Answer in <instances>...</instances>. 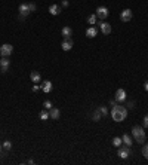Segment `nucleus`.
Listing matches in <instances>:
<instances>
[{"mask_svg": "<svg viewBox=\"0 0 148 165\" xmlns=\"http://www.w3.org/2000/svg\"><path fill=\"white\" fill-rule=\"evenodd\" d=\"M111 118L115 122H123L127 118V107L121 104H115L114 107H111Z\"/></svg>", "mask_w": 148, "mask_h": 165, "instance_id": "f257e3e1", "label": "nucleus"}, {"mask_svg": "<svg viewBox=\"0 0 148 165\" xmlns=\"http://www.w3.org/2000/svg\"><path fill=\"white\" fill-rule=\"evenodd\" d=\"M132 135L136 140V143H145V128L144 126H133L132 128Z\"/></svg>", "mask_w": 148, "mask_h": 165, "instance_id": "f03ea898", "label": "nucleus"}, {"mask_svg": "<svg viewBox=\"0 0 148 165\" xmlns=\"http://www.w3.org/2000/svg\"><path fill=\"white\" fill-rule=\"evenodd\" d=\"M12 52H13V46L10 43H3L0 46V55L1 57H10Z\"/></svg>", "mask_w": 148, "mask_h": 165, "instance_id": "7ed1b4c3", "label": "nucleus"}, {"mask_svg": "<svg viewBox=\"0 0 148 165\" xmlns=\"http://www.w3.org/2000/svg\"><path fill=\"white\" fill-rule=\"evenodd\" d=\"M130 153H132V152H130V147H129V146H123V144L118 147V152H117V155H118L121 159H127Z\"/></svg>", "mask_w": 148, "mask_h": 165, "instance_id": "20e7f679", "label": "nucleus"}, {"mask_svg": "<svg viewBox=\"0 0 148 165\" xmlns=\"http://www.w3.org/2000/svg\"><path fill=\"white\" fill-rule=\"evenodd\" d=\"M108 15H110L108 7H105V6H99V7L96 9V16H98L99 19H105Z\"/></svg>", "mask_w": 148, "mask_h": 165, "instance_id": "39448f33", "label": "nucleus"}, {"mask_svg": "<svg viewBox=\"0 0 148 165\" xmlns=\"http://www.w3.org/2000/svg\"><path fill=\"white\" fill-rule=\"evenodd\" d=\"M132 16H133V12H132L130 9H124V10H121V13H120V19H121L123 22H129V21L132 19Z\"/></svg>", "mask_w": 148, "mask_h": 165, "instance_id": "423d86ee", "label": "nucleus"}, {"mask_svg": "<svg viewBox=\"0 0 148 165\" xmlns=\"http://www.w3.org/2000/svg\"><path fill=\"white\" fill-rule=\"evenodd\" d=\"M114 98H115V101H118V103H123V101H126V91L124 89H117L115 91V95H114Z\"/></svg>", "mask_w": 148, "mask_h": 165, "instance_id": "0eeeda50", "label": "nucleus"}, {"mask_svg": "<svg viewBox=\"0 0 148 165\" xmlns=\"http://www.w3.org/2000/svg\"><path fill=\"white\" fill-rule=\"evenodd\" d=\"M9 66H10V61L7 60V57H1V60H0V72L6 73L9 70Z\"/></svg>", "mask_w": 148, "mask_h": 165, "instance_id": "6e6552de", "label": "nucleus"}, {"mask_svg": "<svg viewBox=\"0 0 148 165\" xmlns=\"http://www.w3.org/2000/svg\"><path fill=\"white\" fill-rule=\"evenodd\" d=\"M49 118L53 119V121H58V119L61 118V110L56 109V107H52V109L49 110Z\"/></svg>", "mask_w": 148, "mask_h": 165, "instance_id": "1a4fd4ad", "label": "nucleus"}, {"mask_svg": "<svg viewBox=\"0 0 148 165\" xmlns=\"http://www.w3.org/2000/svg\"><path fill=\"white\" fill-rule=\"evenodd\" d=\"M99 28H101V31H102V34H105V36H108L111 33V25L108 22H105V21H102V22H99Z\"/></svg>", "mask_w": 148, "mask_h": 165, "instance_id": "9d476101", "label": "nucleus"}, {"mask_svg": "<svg viewBox=\"0 0 148 165\" xmlns=\"http://www.w3.org/2000/svg\"><path fill=\"white\" fill-rule=\"evenodd\" d=\"M74 46V42L71 39H65V40L61 43V48H62V51H65V52H68V51H71V48Z\"/></svg>", "mask_w": 148, "mask_h": 165, "instance_id": "9b49d317", "label": "nucleus"}, {"mask_svg": "<svg viewBox=\"0 0 148 165\" xmlns=\"http://www.w3.org/2000/svg\"><path fill=\"white\" fill-rule=\"evenodd\" d=\"M61 34L64 36V39H71V36H73V30H71V27H62V30H61Z\"/></svg>", "mask_w": 148, "mask_h": 165, "instance_id": "f8f14e48", "label": "nucleus"}, {"mask_svg": "<svg viewBox=\"0 0 148 165\" xmlns=\"http://www.w3.org/2000/svg\"><path fill=\"white\" fill-rule=\"evenodd\" d=\"M18 10H19V13L24 15V16H27V15L30 13V9H28V4H27V3H21L19 7H18Z\"/></svg>", "mask_w": 148, "mask_h": 165, "instance_id": "ddd939ff", "label": "nucleus"}, {"mask_svg": "<svg viewBox=\"0 0 148 165\" xmlns=\"http://www.w3.org/2000/svg\"><path fill=\"white\" fill-rule=\"evenodd\" d=\"M49 12H50V15L56 16V15H59V12H61V6H59V4H50V6H49Z\"/></svg>", "mask_w": 148, "mask_h": 165, "instance_id": "4468645a", "label": "nucleus"}, {"mask_svg": "<svg viewBox=\"0 0 148 165\" xmlns=\"http://www.w3.org/2000/svg\"><path fill=\"white\" fill-rule=\"evenodd\" d=\"M52 88H53V85L50 81H44V82L41 83V89H43V92H46V94H49L50 91H52Z\"/></svg>", "mask_w": 148, "mask_h": 165, "instance_id": "2eb2a0df", "label": "nucleus"}, {"mask_svg": "<svg viewBox=\"0 0 148 165\" xmlns=\"http://www.w3.org/2000/svg\"><path fill=\"white\" fill-rule=\"evenodd\" d=\"M86 36H87V37H90V39H93L95 36H98V30H96L93 25H90V27L86 30Z\"/></svg>", "mask_w": 148, "mask_h": 165, "instance_id": "dca6fc26", "label": "nucleus"}, {"mask_svg": "<svg viewBox=\"0 0 148 165\" xmlns=\"http://www.w3.org/2000/svg\"><path fill=\"white\" fill-rule=\"evenodd\" d=\"M121 141H123V144H124V146H129V147L133 144L132 137H130L129 134H123V135H121Z\"/></svg>", "mask_w": 148, "mask_h": 165, "instance_id": "f3484780", "label": "nucleus"}, {"mask_svg": "<svg viewBox=\"0 0 148 165\" xmlns=\"http://www.w3.org/2000/svg\"><path fill=\"white\" fill-rule=\"evenodd\" d=\"M30 79L33 81V83H40V82H41V76H40V73H38V72H31Z\"/></svg>", "mask_w": 148, "mask_h": 165, "instance_id": "a211bd4d", "label": "nucleus"}, {"mask_svg": "<svg viewBox=\"0 0 148 165\" xmlns=\"http://www.w3.org/2000/svg\"><path fill=\"white\" fill-rule=\"evenodd\" d=\"M101 118H102V113L99 112V109H96V110L92 113V121L98 122V121H101Z\"/></svg>", "mask_w": 148, "mask_h": 165, "instance_id": "6ab92c4d", "label": "nucleus"}, {"mask_svg": "<svg viewBox=\"0 0 148 165\" xmlns=\"http://www.w3.org/2000/svg\"><path fill=\"white\" fill-rule=\"evenodd\" d=\"M96 21H98V16H96V13H93V15H89V16H87V24H90V25H95V24H96Z\"/></svg>", "mask_w": 148, "mask_h": 165, "instance_id": "aec40b11", "label": "nucleus"}, {"mask_svg": "<svg viewBox=\"0 0 148 165\" xmlns=\"http://www.w3.org/2000/svg\"><path fill=\"white\" fill-rule=\"evenodd\" d=\"M121 144H123L121 137H114V138H112V146H114V147H117V149H118Z\"/></svg>", "mask_w": 148, "mask_h": 165, "instance_id": "412c9836", "label": "nucleus"}, {"mask_svg": "<svg viewBox=\"0 0 148 165\" xmlns=\"http://www.w3.org/2000/svg\"><path fill=\"white\" fill-rule=\"evenodd\" d=\"M49 119V110H41L40 112V121H47Z\"/></svg>", "mask_w": 148, "mask_h": 165, "instance_id": "4be33fe9", "label": "nucleus"}, {"mask_svg": "<svg viewBox=\"0 0 148 165\" xmlns=\"http://www.w3.org/2000/svg\"><path fill=\"white\" fill-rule=\"evenodd\" d=\"M98 109H99V112L102 113V116H107V115H108V107H107V106H99Z\"/></svg>", "mask_w": 148, "mask_h": 165, "instance_id": "5701e85b", "label": "nucleus"}, {"mask_svg": "<svg viewBox=\"0 0 148 165\" xmlns=\"http://www.w3.org/2000/svg\"><path fill=\"white\" fill-rule=\"evenodd\" d=\"M3 149H4V150H10V149H12V143H10L9 140L3 141Z\"/></svg>", "mask_w": 148, "mask_h": 165, "instance_id": "b1692460", "label": "nucleus"}, {"mask_svg": "<svg viewBox=\"0 0 148 165\" xmlns=\"http://www.w3.org/2000/svg\"><path fill=\"white\" fill-rule=\"evenodd\" d=\"M43 107H44L46 110H50V109L53 107V106H52V101H49V100H46V101L43 103Z\"/></svg>", "mask_w": 148, "mask_h": 165, "instance_id": "393cba45", "label": "nucleus"}, {"mask_svg": "<svg viewBox=\"0 0 148 165\" xmlns=\"http://www.w3.org/2000/svg\"><path fill=\"white\" fill-rule=\"evenodd\" d=\"M142 155L145 156V159H148V143L144 146V147H142Z\"/></svg>", "mask_w": 148, "mask_h": 165, "instance_id": "a878e982", "label": "nucleus"}, {"mask_svg": "<svg viewBox=\"0 0 148 165\" xmlns=\"http://www.w3.org/2000/svg\"><path fill=\"white\" fill-rule=\"evenodd\" d=\"M28 9H30V12H36L37 10L36 3H28Z\"/></svg>", "mask_w": 148, "mask_h": 165, "instance_id": "bb28decb", "label": "nucleus"}, {"mask_svg": "<svg viewBox=\"0 0 148 165\" xmlns=\"http://www.w3.org/2000/svg\"><path fill=\"white\" fill-rule=\"evenodd\" d=\"M126 107L127 109H135V101H127L126 103Z\"/></svg>", "mask_w": 148, "mask_h": 165, "instance_id": "cd10ccee", "label": "nucleus"}, {"mask_svg": "<svg viewBox=\"0 0 148 165\" xmlns=\"http://www.w3.org/2000/svg\"><path fill=\"white\" fill-rule=\"evenodd\" d=\"M142 122H144V128H148V115L144 116V121H142Z\"/></svg>", "mask_w": 148, "mask_h": 165, "instance_id": "c85d7f7f", "label": "nucleus"}, {"mask_svg": "<svg viewBox=\"0 0 148 165\" xmlns=\"http://www.w3.org/2000/svg\"><path fill=\"white\" fill-rule=\"evenodd\" d=\"M115 104H117V101H115V98H114V100H110V107H114Z\"/></svg>", "mask_w": 148, "mask_h": 165, "instance_id": "c756f323", "label": "nucleus"}, {"mask_svg": "<svg viewBox=\"0 0 148 165\" xmlns=\"http://www.w3.org/2000/svg\"><path fill=\"white\" fill-rule=\"evenodd\" d=\"M70 3H68V0H62V7H67Z\"/></svg>", "mask_w": 148, "mask_h": 165, "instance_id": "7c9ffc66", "label": "nucleus"}, {"mask_svg": "<svg viewBox=\"0 0 148 165\" xmlns=\"http://www.w3.org/2000/svg\"><path fill=\"white\" fill-rule=\"evenodd\" d=\"M38 89H40V86H38V85H34V86H33V92H37V91H38Z\"/></svg>", "mask_w": 148, "mask_h": 165, "instance_id": "2f4dec72", "label": "nucleus"}, {"mask_svg": "<svg viewBox=\"0 0 148 165\" xmlns=\"http://www.w3.org/2000/svg\"><path fill=\"white\" fill-rule=\"evenodd\" d=\"M145 91H147V92H148V82L145 83Z\"/></svg>", "mask_w": 148, "mask_h": 165, "instance_id": "473e14b6", "label": "nucleus"}, {"mask_svg": "<svg viewBox=\"0 0 148 165\" xmlns=\"http://www.w3.org/2000/svg\"><path fill=\"white\" fill-rule=\"evenodd\" d=\"M1 150H3V144H0V153H1Z\"/></svg>", "mask_w": 148, "mask_h": 165, "instance_id": "72a5a7b5", "label": "nucleus"}]
</instances>
